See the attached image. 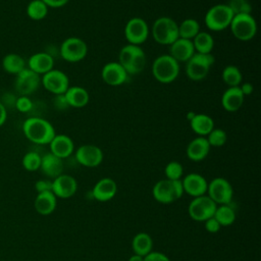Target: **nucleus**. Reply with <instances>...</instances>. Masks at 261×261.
Listing matches in <instances>:
<instances>
[{
  "label": "nucleus",
  "instance_id": "f257e3e1",
  "mask_svg": "<svg viewBox=\"0 0 261 261\" xmlns=\"http://www.w3.org/2000/svg\"><path fill=\"white\" fill-rule=\"evenodd\" d=\"M22 133L29 141L37 145H49L56 135L52 123L39 116L27 118L22 123Z\"/></svg>",
  "mask_w": 261,
  "mask_h": 261
},
{
  "label": "nucleus",
  "instance_id": "f03ea898",
  "mask_svg": "<svg viewBox=\"0 0 261 261\" xmlns=\"http://www.w3.org/2000/svg\"><path fill=\"white\" fill-rule=\"evenodd\" d=\"M118 62L125 69L127 74H138L144 70L147 56L141 46L127 44L120 49Z\"/></svg>",
  "mask_w": 261,
  "mask_h": 261
},
{
  "label": "nucleus",
  "instance_id": "7ed1b4c3",
  "mask_svg": "<svg viewBox=\"0 0 261 261\" xmlns=\"http://www.w3.org/2000/svg\"><path fill=\"white\" fill-rule=\"evenodd\" d=\"M151 72L157 82L169 84L177 79L179 74V63L169 54H162L154 59Z\"/></svg>",
  "mask_w": 261,
  "mask_h": 261
},
{
  "label": "nucleus",
  "instance_id": "20e7f679",
  "mask_svg": "<svg viewBox=\"0 0 261 261\" xmlns=\"http://www.w3.org/2000/svg\"><path fill=\"white\" fill-rule=\"evenodd\" d=\"M151 35L156 43L169 46L178 38V23L169 16H160L153 22Z\"/></svg>",
  "mask_w": 261,
  "mask_h": 261
},
{
  "label": "nucleus",
  "instance_id": "39448f33",
  "mask_svg": "<svg viewBox=\"0 0 261 261\" xmlns=\"http://www.w3.org/2000/svg\"><path fill=\"white\" fill-rule=\"evenodd\" d=\"M182 194L184 188L181 179H160L152 189L154 199L162 204H170L179 199Z\"/></svg>",
  "mask_w": 261,
  "mask_h": 261
},
{
  "label": "nucleus",
  "instance_id": "423d86ee",
  "mask_svg": "<svg viewBox=\"0 0 261 261\" xmlns=\"http://www.w3.org/2000/svg\"><path fill=\"white\" fill-rule=\"evenodd\" d=\"M214 56L212 53L203 54L195 52L194 55L186 62V74L188 79L194 82L204 80L214 63Z\"/></svg>",
  "mask_w": 261,
  "mask_h": 261
},
{
  "label": "nucleus",
  "instance_id": "0eeeda50",
  "mask_svg": "<svg viewBox=\"0 0 261 261\" xmlns=\"http://www.w3.org/2000/svg\"><path fill=\"white\" fill-rule=\"evenodd\" d=\"M232 17L233 13L227 4H215L207 10L204 22L210 31L220 32L229 27Z\"/></svg>",
  "mask_w": 261,
  "mask_h": 261
},
{
  "label": "nucleus",
  "instance_id": "6e6552de",
  "mask_svg": "<svg viewBox=\"0 0 261 261\" xmlns=\"http://www.w3.org/2000/svg\"><path fill=\"white\" fill-rule=\"evenodd\" d=\"M228 28L233 37L243 42L252 40L257 34V22L252 14L233 15Z\"/></svg>",
  "mask_w": 261,
  "mask_h": 261
},
{
  "label": "nucleus",
  "instance_id": "1a4fd4ad",
  "mask_svg": "<svg viewBox=\"0 0 261 261\" xmlns=\"http://www.w3.org/2000/svg\"><path fill=\"white\" fill-rule=\"evenodd\" d=\"M59 53L67 62H80L87 56L88 45L79 37H68L61 43Z\"/></svg>",
  "mask_w": 261,
  "mask_h": 261
},
{
  "label": "nucleus",
  "instance_id": "9d476101",
  "mask_svg": "<svg viewBox=\"0 0 261 261\" xmlns=\"http://www.w3.org/2000/svg\"><path fill=\"white\" fill-rule=\"evenodd\" d=\"M216 207L217 204H215L208 196L203 195L196 197L191 201L188 207V212L193 220L204 222L210 217H213Z\"/></svg>",
  "mask_w": 261,
  "mask_h": 261
},
{
  "label": "nucleus",
  "instance_id": "9b49d317",
  "mask_svg": "<svg viewBox=\"0 0 261 261\" xmlns=\"http://www.w3.org/2000/svg\"><path fill=\"white\" fill-rule=\"evenodd\" d=\"M208 197L219 205L230 204L233 196V190L230 182L223 177L213 178L207 187Z\"/></svg>",
  "mask_w": 261,
  "mask_h": 261
},
{
  "label": "nucleus",
  "instance_id": "f8f14e48",
  "mask_svg": "<svg viewBox=\"0 0 261 261\" xmlns=\"http://www.w3.org/2000/svg\"><path fill=\"white\" fill-rule=\"evenodd\" d=\"M149 34V25L142 17H133L125 23L124 37L128 44L140 46L148 39Z\"/></svg>",
  "mask_w": 261,
  "mask_h": 261
},
{
  "label": "nucleus",
  "instance_id": "ddd939ff",
  "mask_svg": "<svg viewBox=\"0 0 261 261\" xmlns=\"http://www.w3.org/2000/svg\"><path fill=\"white\" fill-rule=\"evenodd\" d=\"M42 86L54 95L64 94L69 87V79L65 72L59 69H51L41 77Z\"/></svg>",
  "mask_w": 261,
  "mask_h": 261
},
{
  "label": "nucleus",
  "instance_id": "4468645a",
  "mask_svg": "<svg viewBox=\"0 0 261 261\" xmlns=\"http://www.w3.org/2000/svg\"><path fill=\"white\" fill-rule=\"evenodd\" d=\"M41 85V76L25 67L16 74L14 88L19 96H30L38 90Z\"/></svg>",
  "mask_w": 261,
  "mask_h": 261
},
{
  "label": "nucleus",
  "instance_id": "2eb2a0df",
  "mask_svg": "<svg viewBox=\"0 0 261 261\" xmlns=\"http://www.w3.org/2000/svg\"><path fill=\"white\" fill-rule=\"evenodd\" d=\"M75 160L83 166L96 167L103 161V152L96 146L91 144L82 145L75 150Z\"/></svg>",
  "mask_w": 261,
  "mask_h": 261
},
{
  "label": "nucleus",
  "instance_id": "dca6fc26",
  "mask_svg": "<svg viewBox=\"0 0 261 261\" xmlns=\"http://www.w3.org/2000/svg\"><path fill=\"white\" fill-rule=\"evenodd\" d=\"M127 72L118 61L107 62L101 70V77L103 82L111 87L123 85L127 80Z\"/></svg>",
  "mask_w": 261,
  "mask_h": 261
},
{
  "label": "nucleus",
  "instance_id": "f3484780",
  "mask_svg": "<svg viewBox=\"0 0 261 261\" xmlns=\"http://www.w3.org/2000/svg\"><path fill=\"white\" fill-rule=\"evenodd\" d=\"M77 190L75 178L69 174H60L52 180V193L56 198H71Z\"/></svg>",
  "mask_w": 261,
  "mask_h": 261
},
{
  "label": "nucleus",
  "instance_id": "a211bd4d",
  "mask_svg": "<svg viewBox=\"0 0 261 261\" xmlns=\"http://www.w3.org/2000/svg\"><path fill=\"white\" fill-rule=\"evenodd\" d=\"M181 184L184 188V193H187L193 198L203 196L207 193L208 182L206 178L199 173H189L184 177V179H181Z\"/></svg>",
  "mask_w": 261,
  "mask_h": 261
},
{
  "label": "nucleus",
  "instance_id": "6ab92c4d",
  "mask_svg": "<svg viewBox=\"0 0 261 261\" xmlns=\"http://www.w3.org/2000/svg\"><path fill=\"white\" fill-rule=\"evenodd\" d=\"M195 53L192 40L177 38L169 45V55L178 63L187 62Z\"/></svg>",
  "mask_w": 261,
  "mask_h": 261
},
{
  "label": "nucleus",
  "instance_id": "aec40b11",
  "mask_svg": "<svg viewBox=\"0 0 261 261\" xmlns=\"http://www.w3.org/2000/svg\"><path fill=\"white\" fill-rule=\"evenodd\" d=\"M49 147L50 152L61 159L69 157L74 151L72 139L64 134H56L49 143Z\"/></svg>",
  "mask_w": 261,
  "mask_h": 261
},
{
  "label": "nucleus",
  "instance_id": "412c9836",
  "mask_svg": "<svg viewBox=\"0 0 261 261\" xmlns=\"http://www.w3.org/2000/svg\"><path fill=\"white\" fill-rule=\"evenodd\" d=\"M116 192L117 185L114 179L110 177H103L95 184L92 190V196L97 201L106 202L111 200L116 195Z\"/></svg>",
  "mask_w": 261,
  "mask_h": 261
},
{
  "label": "nucleus",
  "instance_id": "4be33fe9",
  "mask_svg": "<svg viewBox=\"0 0 261 261\" xmlns=\"http://www.w3.org/2000/svg\"><path fill=\"white\" fill-rule=\"evenodd\" d=\"M28 68L38 73L39 75H43L54 68V59L50 53L37 52L29 58Z\"/></svg>",
  "mask_w": 261,
  "mask_h": 261
},
{
  "label": "nucleus",
  "instance_id": "5701e85b",
  "mask_svg": "<svg viewBox=\"0 0 261 261\" xmlns=\"http://www.w3.org/2000/svg\"><path fill=\"white\" fill-rule=\"evenodd\" d=\"M210 145L206 137H196L187 146V156L192 161H202L204 160L210 151Z\"/></svg>",
  "mask_w": 261,
  "mask_h": 261
},
{
  "label": "nucleus",
  "instance_id": "b1692460",
  "mask_svg": "<svg viewBox=\"0 0 261 261\" xmlns=\"http://www.w3.org/2000/svg\"><path fill=\"white\" fill-rule=\"evenodd\" d=\"M244 100L240 87H228L221 96V105L225 111L236 112L243 106Z\"/></svg>",
  "mask_w": 261,
  "mask_h": 261
},
{
  "label": "nucleus",
  "instance_id": "393cba45",
  "mask_svg": "<svg viewBox=\"0 0 261 261\" xmlns=\"http://www.w3.org/2000/svg\"><path fill=\"white\" fill-rule=\"evenodd\" d=\"M40 169L45 175L54 179L58 175L62 174L63 161L61 158L55 156L51 152L47 153L41 158Z\"/></svg>",
  "mask_w": 261,
  "mask_h": 261
},
{
  "label": "nucleus",
  "instance_id": "a878e982",
  "mask_svg": "<svg viewBox=\"0 0 261 261\" xmlns=\"http://www.w3.org/2000/svg\"><path fill=\"white\" fill-rule=\"evenodd\" d=\"M64 96L69 107L73 108L85 107L90 101V94L81 86H69Z\"/></svg>",
  "mask_w": 261,
  "mask_h": 261
},
{
  "label": "nucleus",
  "instance_id": "bb28decb",
  "mask_svg": "<svg viewBox=\"0 0 261 261\" xmlns=\"http://www.w3.org/2000/svg\"><path fill=\"white\" fill-rule=\"evenodd\" d=\"M190 125L196 135L206 137L214 128V120L207 114L196 113L195 116L190 120Z\"/></svg>",
  "mask_w": 261,
  "mask_h": 261
},
{
  "label": "nucleus",
  "instance_id": "cd10ccee",
  "mask_svg": "<svg viewBox=\"0 0 261 261\" xmlns=\"http://www.w3.org/2000/svg\"><path fill=\"white\" fill-rule=\"evenodd\" d=\"M56 196L52 192L39 193L35 199L34 206L41 215H49L56 208Z\"/></svg>",
  "mask_w": 261,
  "mask_h": 261
},
{
  "label": "nucleus",
  "instance_id": "c85d7f7f",
  "mask_svg": "<svg viewBox=\"0 0 261 261\" xmlns=\"http://www.w3.org/2000/svg\"><path fill=\"white\" fill-rule=\"evenodd\" d=\"M132 248L135 254L145 257L152 251L153 241L150 234L147 232H139L137 233L132 241Z\"/></svg>",
  "mask_w": 261,
  "mask_h": 261
},
{
  "label": "nucleus",
  "instance_id": "c756f323",
  "mask_svg": "<svg viewBox=\"0 0 261 261\" xmlns=\"http://www.w3.org/2000/svg\"><path fill=\"white\" fill-rule=\"evenodd\" d=\"M2 68L10 74H17L25 68L24 59L16 53H8L2 59Z\"/></svg>",
  "mask_w": 261,
  "mask_h": 261
},
{
  "label": "nucleus",
  "instance_id": "7c9ffc66",
  "mask_svg": "<svg viewBox=\"0 0 261 261\" xmlns=\"http://www.w3.org/2000/svg\"><path fill=\"white\" fill-rule=\"evenodd\" d=\"M195 52L208 54L211 53L214 48V39L207 32H199L192 40Z\"/></svg>",
  "mask_w": 261,
  "mask_h": 261
},
{
  "label": "nucleus",
  "instance_id": "2f4dec72",
  "mask_svg": "<svg viewBox=\"0 0 261 261\" xmlns=\"http://www.w3.org/2000/svg\"><path fill=\"white\" fill-rule=\"evenodd\" d=\"M213 217L218 221L220 226H228L236 220V211L229 205H219L216 207Z\"/></svg>",
  "mask_w": 261,
  "mask_h": 261
},
{
  "label": "nucleus",
  "instance_id": "473e14b6",
  "mask_svg": "<svg viewBox=\"0 0 261 261\" xmlns=\"http://www.w3.org/2000/svg\"><path fill=\"white\" fill-rule=\"evenodd\" d=\"M200 32V24L194 18H186L178 24V37L187 40H193Z\"/></svg>",
  "mask_w": 261,
  "mask_h": 261
},
{
  "label": "nucleus",
  "instance_id": "72a5a7b5",
  "mask_svg": "<svg viewBox=\"0 0 261 261\" xmlns=\"http://www.w3.org/2000/svg\"><path fill=\"white\" fill-rule=\"evenodd\" d=\"M222 81L227 87H239L243 81V74L236 65H227L221 73Z\"/></svg>",
  "mask_w": 261,
  "mask_h": 261
},
{
  "label": "nucleus",
  "instance_id": "f704fd0d",
  "mask_svg": "<svg viewBox=\"0 0 261 261\" xmlns=\"http://www.w3.org/2000/svg\"><path fill=\"white\" fill-rule=\"evenodd\" d=\"M27 14L33 20H42L48 14V6L42 0H32L27 6Z\"/></svg>",
  "mask_w": 261,
  "mask_h": 261
},
{
  "label": "nucleus",
  "instance_id": "c9c22d12",
  "mask_svg": "<svg viewBox=\"0 0 261 261\" xmlns=\"http://www.w3.org/2000/svg\"><path fill=\"white\" fill-rule=\"evenodd\" d=\"M41 156L39 153L30 151L22 157V166L28 171H36L41 166Z\"/></svg>",
  "mask_w": 261,
  "mask_h": 261
},
{
  "label": "nucleus",
  "instance_id": "e433bc0d",
  "mask_svg": "<svg viewBox=\"0 0 261 261\" xmlns=\"http://www.w3.org/2000/svg\"><path fill=\"white\" fill-rule=\"evenodd\" d=\"M206 139L210 147H221L227 141V134L222 128H213L207 136Z\"/></svg>",
  "mask_w": 261,
  "mask_h": 261
},
{
  "label": "nucleus",
  "instance_id": "4c0bfd02",
  "mask_svg": "<svg viewBox=\"0 0 261 261\" xmlns=\"http://www.w3.org/2000/svg\"><path fill=\"white\" fill-rule=\"evenodd\" d=\"M227 6L236 14H251L252 6L248 0H229Z\"/></svg>",
  "mask_w": 261,
  "mask_h": 261
},
{
  "label": "nucleus",
  "instance_id": "58836bf2",
  "mask_svg": "<svg viewBox=\"0 0 261 261\" xmlns=\"http://www.w3.org/2000/svg\"><path fill=\"white\" fill-rule=\"evenodd\" d=\"M164 173L167 179H180L184 173L182 165L177 161H170L166 164Z\"/></svg>",
  "mask_w": 261,
  "mask_h": 261
},
{
  "label": "nucleus",
  "instance_id": "ea45409f",
  "mask_svg": "<svg viewBox=\"0 0 261 261\" xmlns=\"http://www.w3.org/2000/svg\"><path fill=\"white\" fill-rule=\"evenodd\" d=\"M33 101L30 99L29 96H19L15 100L14 108L21 113H27L33 109Z\"/></svg>",
  "mask_w": 261,
  "mask_h": 261
},
{
  "label": "nucleus",
  "instance_id": "a19ab883",
  "mask_svg": "<svg viewBox=\"0 0 261 261\" xmlns=\"http://www.w3.org/2000/svg\"><path fill=\"white\" fill-rule=\"evenodd\" d=\"M35 188L38 194L44 192H52V180L40 179L35 184Z\"/></svg>",
  "mask_w": 261,
  "mask_h": 261
},
{
  "label": "nucleus",
  "instance_id": "79ce46f5",
  "mask_svg": "<svg viewBox=\"0 0 261 261\" xmlns=\"http://www.w3.org/2000/svg\"><path fill=\"white\" fill-rule=\"evenodd\" d=\"M144 261H170V259L161 252L151 251L144 257Z\"/></svg>",
  "mask_w": 261,
  "mask_h": 261
},
{
  "label": "nucleus",
  "instance_id": "37998d69",
  "mask_svg": "<svg viewBox=\"0 0 261 261\" xmlns=\"http://www.w3.org/2000/svg\"><path fill=\"white\" fill-rule=\"evenodd\" d=\"M53 104L54 107L58 110H65L67 108H69V105L65 99L64 94H59V95H55V98L53 100Z\"/></svg>",
  "mask_w": 261,
  "mask_h": 261
},
{
  "label": "nucleus",
  "instance_id": "c03bdc74",
  "mask_svg": "<svg viewBox=\"0 0 261 261\" xmlns=\"http://www.w3.org/2000/svg\"><path fill=\"white\" fill-rule=\"evenodd\" d=\"M204 224H205V228L208 232H211V233H215L217 232L219 229H220V224L218 223V221L214 218V217H210L209 219L205 220L204 221Z\"/></svg>",
  "mask_w": 261,
  "mask_h": 261
},
{
  "label": "nucleus",
  "instance_id": "a18cd8bd",
  "mask_svg": "<svg viewBox=\"0 0 261 261\" xmlns=\"http://www.w3.org/2000/svg\"><path fill=\"white\" fill-rule=\"evenodd\" d=\"M15 100H16V97H14L12 94L10 93H7L6 95H4L3 97L1 96L0 98V102L4 105V107L7 109V107H14L15 105Z\"/></svg>",
  "mask_w": 261,
  "mask_h": 261
},
{
  "label": "nucleus",
  "instance_id": "49530a36",
  "mask_svg": "<svg viewBox=\"0 0 261 261\" xmlns=\"http://www.w3.org/2000/svg\"><path fill=\"white\" fill-rule=\"evenodd\" d=\"M48 8H60L68 3L69 0H42Z\"/></svg>",
  "mask_w": 261,
  "mask_h": 261
},
{
  "label": "nucleus",
  "instance_id": "de8ad7c7",
  "mask_svg": "<svg viewBox=\"0 0 261 261\" xmlns=\"http://www.w3.org/2000/svg\"><path fill=\"white\" fill-rule=\"evenodd\" d=\"M239 87H240V89H241V91H242V93H243V95H244L245 97L251 95L252 92H253V90H254L253 85H252L251 83H248V82L242 83Z\"/></svg>",
  "mask_w": 261,
  "mask_h": 261
},
{
  "label": "nucleus",
  "instance_id": "09e8293b",
  "mask_svg": "<svg viewBox=\"0 0 261 261\" xmlns=\"http://www.w3.org/2000/svg\"><path fill=\"white\" fill-rule=\"evenodd\" d=\"M7 119V109L0 102V126H2Z\"/></svg>",
  "mask_w": 261,
  "mask_h": 261
},
{
  "label": "nucleus",
  "instance_id": "8fccbe9b",
  "mask_svg": "<svg viewBox=\"0 0 261 261\" xmlns=\"http://www.w3.org/2000/svg\"><path fill=\"white\" fill-rule=\"evenodd\" d=\"M127 261H144V257L140 256V255H137V254H134L128 258Z\"/></svg>",
  "mask_w": 261,
  "mask_h": 261
},
{
  "label": "nucleus",
  "instance_id": "3c124183",
  "mask_svg": "<svg viewBox=\"0 0 261 261\" xmlns=\"http://www.w3.org/2000/svg\"><path fill=\"white\" fill-rule=\"evenodd\" d=\"M195 114H196V112H194V111H190V112L187 114V119L190 121V120L195 116Z\"/></svg>",
  "mask_w": 261,
  "mask_h": 261
},
{
  "label": "nucleus",
  "instance_id": "603ef678",
  "mask_svg": "<svg viewBox=\"0 0 261 261\" xmlns=\"http://www.w3.org/2000/svg\"><path fill=\"white\" fill-rule=\"evenodd\" d=\"M0 98H1V92H0Z\"/></svg>",
  "mask_w": 261,
  "mask_h": 261
}]
</instances>
